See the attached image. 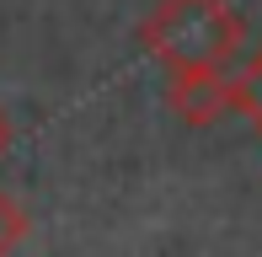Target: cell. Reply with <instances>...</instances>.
Masks as SVG:
<instances>
[{
    "instance_id": "1",
    "label": "cell",
    "mask_w": 262,
    "mask_h": 257,
    "mask_svg": "<svg viewBox=\"0 0 262 257\" xmlns=\"http://www.w3.org/2000/svg\"><path fill=\"white\" fill-rule=\"evenodd\" d=\"M139 49L171 65H220L230 70L246 49V22L230 0H156L139 22Z\"/></svg>"
},
{
    "instance_id": "2",
    "label": "cell",
    "mask_w": 262,
    "mask_h": 257,
    "mask_svg": "<svg viewBox=\"0 0 262 257\" xmlns=\"http://www.w3.org/2000/svg\"><path fill=\"white\" fill-rule=\"evenodd\" d=\"M166 108L187 128H214L230 113V75L220 65H171L166 70Z\"/></svg>"
},
{
    "instance_id": "3",
    "label": "cell",
    "mask_w": 262,
    "mask_h": 257,
    "mask_svg": "<svg viewBox=\"0 0 262 257\" xmlns=\"http://www.w3.org/2000/svg\"><path fill=\"white\" fill-rule=\"evenodd\" d=\"M230 113L262 139V43H257V49H246L241 70L230 75Z\"/></svg>"
},
{
    "instance_id": "4",
    "label": "cell",
    "mask_w": 262,
    "mask_h": 257,
    "mask_svg": "<svg viewBox=\"0 0 262 257\" xmlns=\"http://www.w3.org/2000/svg\"><path fill=\"white\" fill-rule=\"evenodd\" d=\"M32 236V215L11 188H0V252H16L21 241Z\"/></svg>"
},
{
    "instance_id": "5",
    "label": "cell",
    "mask_w": 262,
    "mask_h": 257,
    "mask_svg": "<svg viewBox=\"0 0 262 257\" xmlns=\"http://www.w3.org/2000/svg\"><path fill=\"white\" fill-rule=\"evenodd\" d=\"M11 139H16V123H11V113L0 108V156H6V150H11Z\"/></svg>"
}]
</instances>
